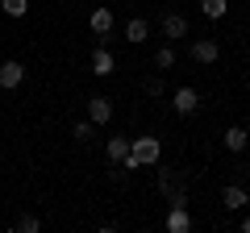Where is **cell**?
Wrapping results in <instances>:
<instances>
[{
	"label": "cell",
	"mask_w": 250,
	"mask_h": 233,
	"mask_svg": "<svg viewBox=\"0 0 250 233\" xmlns=\"http://www.w3.org/2000/svg\"><path fill=\"white\" fill-rule=\"evenodd\" d=\"M129 158V137H108V162H125Z\"/></svg>",
	"instance_id": "obj_14"
},
{
	"label": "cell",
	"mask_w": 250,
	"mask_h": 233,
	"mask_svg": "<svg viewBox=\"0 0 250 233\" xmlns=\"http://www.w3.org/2000/svg\"><path fill=\"white\" fill-rule=\"evenodd\" d=\"M38 229H42L38 216H17V233H38Z\"/></svg>",
	"instance_id": "obj_19"
},
{
	"label": "cell",
	"mask_w": 250,
	"mask_h": 233,
	"mask_svg": "<svg viewBox=\"0 0 250 233\" xmlns=\"http://www.w3.org/2000/svg\"><path fill=\"white\" fill-rule=\"evenodd\" d=\"M188 54H192V63H200V67H213L217 58H221V46H217L213 38H196V42L188 46Z\"/></svg>",
	"instance_id": "obj_2"
},
{
	"label": "cell",
	"mask_w": 250,
	"mask_h": 233,
	"mask_svg": "<svg viewBox=\"0 0 250 233\" xmlns=\"http://www.w3.org/2000/svg\"><path fill=\"white\" fill-rule=\"evenodd\" d=\"M21 79H25V67H21L17 58H4V63H0V88L13 92V88H21Z\"/></svg>",
	"instance_id": "obj_6"
},
{
	"label": "cell",
	"mask_w": 250,
	"mask_h": 233,
	"mask_svg": "<svg viewBox=\"0 0 250 233\" xmlns=\"http://www.w3.org/2000/svg\"><path fill=\"white\" fill-rule=\"evenodd\" d=\"M175 67V46H159L154 50V71H171Z\"/></svg>",
	"instance_id": "obj_15"
},
{
	"label": "cell",
	"mask_w": 250,
	"mask_h": 233,
	"mask_svg": "<svg viewBox=\"0 0 250 233\" xmlns=\"http://www.w3.org/2000/svg\"><path fill=\"white\" fill-rule=\"evenodd\" d=\"M163 92H167V83H163V75H150V79H146V96H150V100H159Z\"/></svg>",
	"instance_id": "obj_18"
},
{
	"label": "cell",
	"mask_w": 250,
	"mask_h": 233,
	"mask_svg": "<svg viewBox=\"0 0 250 233\" xmlns=\"http://www.w3.org/2000/svg\"><path fill=\"white\" fill-rule=\"evenodd\" d=\"M221 146H225V150H229V154H242V150H246V146H250V134H246V129H242V125H229V129H225V134H221Z\"/></svg>",
	"instance_id": "obj_10"
},
{
	"label": "cell",
	"mask_w": 250,
	"mask_h": 233,
	"mask_svg": "<svg viewBox=\"0 0 250 233\" xmlns=\"http://www.w3.org/2000/svg\"><path fill=\"white\" fill-rule=\"evenodd\" d=\"M71 4H80V0H71Z\"/></svg>",
	"instance_id": "obj_22"
},
{
	"label": "cell",
	"mask_w": 250,
	"mask_h": 233,
	"mask_svg": "<svg viewBox=\"0 0 250 233\" xmlns=\"http://www.w3.org/2000/svg\"><path fill=\"white\" fill-rule=\"evenodd\" d=\"M163 158V142L159 137H134L129 142V158L121 162L125 171H142V167H159Z\"/></svg>",
	"instance_id": "obj_1"
},
{
	"label": "cell",
	"mask_w": 250,
	"mask_h": 233,
	"mask_svg": "<svg viewBox=\"0 0 250 233\" xmlns=\"http://www.w3.org/2000/svg\"><path fill=\"white\" fill-rule=\"evenodd\" d=\"M171 104H175V113H179V116H192V113L200 108V92H196V88H175Z\"/></svg>",
	"instance_id": "obj_4"
},
{
	"label": "cell",
	"mask_w": 250,
	"mask_h": 233,
	"mask_svg": "<svg viewBox=\"0 0 250 233\" xmlns=\"http://www.w3.org/2000/svg\"><path fill=\"white\" fill-rule=\"evenodd\" d=\"M246 204H250V192L242 183H225L221 188V208L225 213H246Z\"/></svg>",
	"instance_id": "obj_3"
},
{
	"label": "cell",
	"mask_w": 250,
	"mask_h": 233,
	"mask_svg": "<svg viewBox=\"0 0 250 233\" xmlns=\"http://www.w3.org/2000/svg\"><path fill=\"white\" fill-rule=\"evenodd\" d=\"M92 129H96L92 121H80V125H75L71 134H75V142H88V137H92Z\"/></svg>",
	"instance_id": "obj_20"
},
{
	"label": "cell",
	"mask_w": 250,
	"mask_h": 233,
	"mask_svg": "<svg viewBox=\"0 0 250 233\" xmlns=\"http://www.w3.org/2000/svg\"><path fill=\"white\" fill-rule=\"evenodd\" d=\"M113 71H117L113 50H108V46H96V50H92V75H100V79H104V75H113Z\"/></svg>",
	"instance_id": "obj_9"
},
{
	"label": "cell",
	"mask_w": 250,
	"mask_h": 233,
	"mask_svg": "<svg viewBox=\"0 0 250 233\" xmlns=\"http://www.w3.org/2000/svg\"><path fill=\"white\" fill-rule=\"evenodd\" d=\"M146 38H150V25H146L142 17H129V21H125V42H129V46H142Z\"/></svg>",
	"instance_id": "obj_12"
},
{
	"label": "cell",
	"mask_w": 250,
	"mask_h": 233,
	"mask_svg": "<svg viewBox=\"0 0 250 233\" xmlns=\"http://www.w3.org/2000/svg\"><path fill=\"white\" fill-rule=\"evenodd\" d=\"M88 25H92V34H96V38H108V34H113V25H117V17H113L108 4H100V9H92Z\"/></svg>",
	"instance_id": "obj_5"
},
{
	"label": "cell",
	"mask_w": 250,
	"mask_h": 233,
	"mask_svg": "<svg viewBox=\"0 0 250 233\" xmlns=\"http://www.w3.org/2000/svg\"><path fill=\"white\" fill-rule=\"evenodd\" d=\"M0 9H4V17H25L29 0H0Z\"/></svg>",
	"instance_id": "obj_17"
},
{
	"label": "cell",
	"mask_w": 250,
	"mask_h": 233,
	"mask_svg": "<svg viewBox=\"0 0 250 233\" xmlns=\"http://www.w3.org/2000/svg\"><path fill=\"white\" fill-rule=\"evenodd\" d=\"M167 233H192V213H188V204H171L167 213Z\"/></svg>",
	"instance_id": "obj_7"
},
{
	"label": "cell",
	"mask_w": 250,
	"mask_h": 233,
	"mask_svg": "<svg viewBox=\"0 0 250 233\" xmlns=\"http://www.w3.org/2000/svg\"><path fill=\"white\" fill-rule=\"evenodd\" d=\"M200 13H205L208 21H221L225 13H229V0H200Z\"/></svg>",
	"instance_id": "obj_13"
},
{
	"label": "cell",
	"mask_w": 250,
	"mask_h": 233,
	"mask_svg": "<svg viewBox=\"0 0 250 233\" xmlns=\"http://www.w3.org/2000/svg\"><path fill=\"white\" fill-rule=\"evenodd\" d=\"M159 188H163V196H167V192H175V188H184V175L163 167V171H159Z\"/></svg>",
	"instance_id": "obj_16"
},
{
	"label": "cell",
	"mask_w": 250,
	"mask_h": 233,
	"mask_svg": "<svg viewBox=\"0 0 250 233\" xmlns=\"http://www.w3.org/2000/svg\"><path fill=\"white\" fill-rule=\"evenodd\" d=\"M242 233H250V213H246V216H242Z\"/></svg>",
	"instance_id": "obj_21"
},
{
	"label": "cell",
	"mask_w": 250,
	"mask_h": 233,
	"mask_svg": "<svg viewBox=\"0 0 250 233\" xmlns=\"http://www.w3.org/2000/svg\"><path fill=\"white\" fill-rule=\"evenodd\" d=\"M88 121L92 125H108V121H113V100L108 96H92L88 100Z\"/></svg>",
	"instance_id": "obj_8"
},
{
	"label": "cell",
	"mask_w": 250,
	"mask_h": 233,
	"mask_svg": "<svg viewBox=\"0 0 250 233\" xmlns=\"http://www.w3.org/2000/svg\"><path fill=\"white\" fill-rule=\"evenodd\" d=\"M163 38H171V42L175 38H188V17L184 13H167L163 17Z\"/></svg>",
	"instance_id": "obj_11"
}]
</instances>
